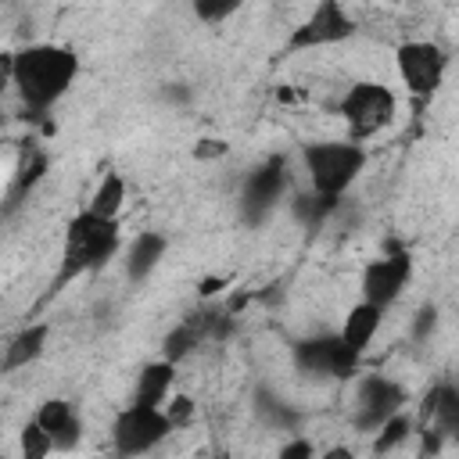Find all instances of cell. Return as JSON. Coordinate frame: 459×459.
<instances>
[{
  "instance_id": "obj_1",
  "label": "cell",
  "mask_w": 459,
  "mask_h": 459,
  "mask_svg": "<svg viewBox=\"0 0 459 459\" xmlns=\"http://www.w3.org/2000/svg\"><path fill=\"white\" fill-rule=\"evenodd\" d=\"M79 72H82V61L72 47H65V43H25V47L14 50L11 90L18 93V100L32 115H43L57 100L68 97Z\"/></svg>"
},
{
  "instance_id": "obj_2",
  "label": "cell",
  "mask_w": 459,
  "mask_h": 459,
  "mask_svg": "<svg viewBox=\"0 0 459 459\" xmlns=\"http://www.w3.org/2000/svg\"><path fill=\"white\" fill-rule=\"evenodd\" d=\"M122 251V222L118 219H104L93 212H79L68 219L65 226V240H61V269L54 276V290H65L72 280L100 273L115 255Z\"/></svg>"
},
{
  "instance_id": "obj_3",
  "label": "cell",
  "mask_w": 459,
  "mask_h": 459,
  "mask_svg": "<svg viewBox=\"0 0 459 459\" xmlns=\"http://www.w3.org/2000/svg\"><path fill=\"white\" fill-rule=\"evenodd\" d=\"M298 161H301V172H305V183L312 194L341 201L355 186V179L366 172L369 151H366V143H359L351 136H326V140L301 143Z\"/></svg>"
},
{
  "instance_id": "obj_4",
  "label": "cell",
  "mask_w": 459,
  "mask_h": 459,
  "mask_svg": "<svg viewBox=\"0 0 459 459\" xmlns=\"http://www.w3.org/2000/svg\"><path fill=\"white\" fill-rule=\"evenodd\" d=\"M337 115H341V122H344L351 140L369 143L387 126H394V118H398V93L387 82L359 79V82L344 86V93L337 100Z\"/></svg>"
},
{
  "instance_id": "obj_5",
  "label": "cell",
  "mask_w": 459,
  "mask_h": 459,
  "mask_svg": "<svg viewBox=\"0 0 459 459\" xmlns=\"http://www.w3.org/2000/svg\"><path fill=\"white\" fill-rule=\"evenodd\" d=\"M355 32H359V22L341 0H316L308 7V14L290 29L287 50L290 54H305V50L337 47V43H348Z\"/></svg>"
},
{
  "instance_id": "obj_6",
  "label": "cell",
  "mask_w": 459,
  "mask_h": 459,
  "mask_svg": "<svg viewBox=\"0 0 459 459\" xmlns=\"http://www.w3.org/2000/svg\"><path fill=\"white\" fill-rule=\"evenodd\" d=\"M394 68L402 86L416 97V100H430L448 72V50L434 39H405L394 50Z\"/></svg>"
},
{
  "instance_id": "obj_7",
  "label": "cell",
  "mask_w": 459,
  "mask_h": 459,
  "mask_svg": "<svg viewBox=\"0 0 459 459\" xmlns=\"http://www.w3.org/2000/svg\"><path fill=\"white\" fill-rule=\"evenodd\" d=\"M169 434H172V423H169V416H165L161 405L129 402L126 409H118L115 423H111V448L118 455H147Z\"/></svg>"
},
{
  "instance_id": "obj_8",
  "label": "cell",
  "mask_w": 459,
  "mask_h": 459,
  "mask_svg": "<svg viewBox=\"0 0 459 459\" xmlns=\"http://www.w3.org/2000/svg\"><path fill=\"white\" fill-rule=\"evenodd\" d=\"M409 402V387L394 377L384 373H369L359 380L355 398H351V427L362 434H373L387 416H394L398 409H405Z\"/></svg>"
},
{
  "instance_id": "obj_9",
  "label": "cell",
  "mask_w": 459,
  "mask_h": 459,
  "mask_svg": "<svg viewBox=\"0 0 459 459\" xmlns=\"http://www.w3.org/2000/svg\"><path fill=\"white\" fill-rule=\"evenodd\" d=\"M287 186H290V176H287L283 158H265L262 165H255L240 183V215H244V222H251V226L265 222L283 204Z\"/></svg>"
},
{
  "instance_id": "obj_10",
  "label": "cell",
  "mask_w": 459,
  "mask_h": 459,
  "mask_svg": "<svg viewBox=\"0 0 459 459\" xmlns=\"http://www.w3.org/2000/svg\"><path fill=\"white\" fill-rule=\"evenodd\" d=\"M412 280V258L402 244H387V251L373 262H366L362 276H359V290H362V301H373L377 308H391L402 290L409 287Z\"/></svg>"
},
{
  "instance_id": "obj_11",
  "label": "cell",
  "mask_w": 459,
  "mask_h": 459,
  "mask_svg": "<svg viewBox=\"0 0 459 459\" xmlns=\"http://www.w3.org/2000/svg\"><path fill=\"white\" fill-rule=\"evenodd\" d=\"M290 359L301 373L308 377H333V380H344L355 373L359 359L344 348V341L337 333H316V337H305L290 348Z\"/></svg>"
},
{
  "instance_id": "obj_12",
  "label": "cell",
  "mask_w": 459,
  "mask_h": 459,
  "mask_svg": "<svg viewBox=\"0 0 459 459\" xmlns=\"http://www.w3.org/2000/svg\"><path fill=\"white\" fill-rule=\"evenodd\" d=\"M32 420L47 430L54 452H75L79 448V441H82V420H79V409L68 398H47L36 409Z\"/></svg>"
},
{
  "instance_id": "obj_13",
  "label": "cell",
  "mask_w": 459,
  "mask_h": 459,
  "mask_svg": "<svg viewBox=\"0 0 459 459\" xmlns=\"http://www.w3.org/2000/svg\"><path fill=\"white\" fill-rule=\"evenodd\" d=\"M169 255V233L161 230H140L126 251H122V269H126V280L129 283H143L154 276V269L165 262Z\"/></svg>"
},
{
  "instance_id": "obj_14",
  "label": "cell",
  "mask_w": 459,
  "mask_h": 459,
  "mask_svg": "<svg viewBox=\"0 0 459 459\" xmlns=\"http://www.w3.org/2000/svg\"><path fill=\"white\" fill-rule=\"evenodd\" d=\"M47 344H50V323H47V319L25 323L22 330H14V333L4 341V359H0V369H4V373L29 369L32 362H39V359H43Z\"/></svg>"
},
{
  "instance_id": "obj_15",
  "label": "cell",
  "mask_w": 459,
  "mask_h": 459,
  "mask_svg": "<svg viewBox=\"0 0 459 459\" xmlns=\"http://www.w3.org/2000/svg\"><path fill=\"white\" fill-rule=\"evenodd\" d=\"M380 326H384V308H377L373 301H362V298H359V301L348 308V316H344L337 337L344 341V348H348L355 359H362L366 348L373 344V337L380 333Z\"/></svg>"
},
{
  "instance_id": "obj_16",
  "label": "cell",
  "mask_w": 459,
  "mask_h": 459,
  "mask_svg": "<svg viewBox=\"0 0 459 459\" xmlns=\"http://www.w3.org/2000/svg\"><path fill=\"white\" fill-rule=\"evenodd\" d=\"M172 391H176V362L154 359V362H143V366H140L129 402H140V405H165V398H169Z\"/></svg>"
},
{
  "instance_id": "obj_17",
  "label": "cell",
  "mask_w": 459,
  "mask_h": 459,
  "mask_svg": "<svg viewBox=\"0 0 459 459\" xmlns=\"http://www.w3.org/2000/svg\"><path fill=\"white\" fill-rule=\"evenodd\" d=\"M423 423L434 427L437 434H455L459 430V387L455 384H437L427 402H423Z\"/></svg>"
},
{
  "instance_id": "obj_18",
  "label": "cell",
  "mask_w": 459,
  "mask_h": 459,
  "mask_svg": "<svg viewBox=\"0 0 459 459\" xmlns=\"http://www.w3.org/2000/svg\"><path fill=\"white\" fill-rule=\"evenodd\" d=\"M126 197H129L126 176H122V172H104V176H100V183H97V186H93V194H90L86 212L104 215V219H118V215H122V208H126Z\"/></svg>"
},
{
  "instance_id": "obj_19",
  "label": "cell",
  "mask_w": 459,
  "mask_h": 459,
  "mask_svg": "<svg viewBox=\"0 0 459 459\" xmlns=\"http://www.w3.org/2000/svg\"><path fill=\"white\" fill-rule=\"evenodd\" d=\"M43 172H47V151H39V147H22V151H18V161H14V169H11V190H14V197H25V194L43 179Z\"/></svg>"
},
{
  "instance_id": "obj_20",
  "label": "cell",
  "mask_w": 459,
  "mask_h": 459,
  "mask_svg": "<svg viewBox=\"0 0 459 459\" xmlns=\"http://www.w3.org/2000/svg\"><path fill=\"white\" fill-rule=\"evenodd\" d=\"M409 434H416V423H412V416H409L405 409H398L394 416H387V420L373 430V452H391V448L405 445Z\"/></svg>"
},
{
  "instance_id": "obj_21",
  "label": "cell",
  "mask_w": 459,
  "mask_h": 459,
  "mask_svg": "<svg viewBox=\"0 0 459 459\" xmlns=\"http://www.w3.org/2000/svg\"><path fill=\"white\" fill-rule=\"evenodd\" d=\"M208 333H204V323H179L169 337H165V351H161V359H169V362H183L201 341H204Z\"/></svg>"
},
{
  "instance_id": "obj_22",
  "label": "cell",
  "mask_w": 459,
  "mask_h": 459,
  "mask_svg": "<svg viewBox=\"0 0 459 459\" xmlns=\"http://www.w3.org/2000/svg\"><path fill=\"white\" fill-rule=\"evenodd\" d=\"M247 0H190V11L201 25H222L230 22Z\"/></svg>"
},
{
  "instance_id": "obj_23",
  "label": "cell",
  "mask_w": 459,
  "mask_h": 459,
  "mask_svg": "<svg viewBox=\"0 0 459 459\" xmlns=\"http://www.w3.org/2000/svg\"><path fill=\"white\" fill-rule=\"evenodd\" d=\"M18 452H22L25 459H43V455H54V445H50L47 430H43L36 420H29V423L18 430Z\"/></svg>"
},
{
  "instance_id": "obj_24",
  "label": "cell",
  "mask_w": 459,
  "mask_h": 459,
  "mask_svg": "<svg viewBox=\"0 0 459 459\" xmlns=\"http://www.w3.org/2000/svg\"><path fill=\"white\" fill-rule=\"evenodd\" d=\"M255 409H258V416L269 423V427H298V412L287 405V402H280V398H273V394H258V402H255Z\"/></svg>"
},
{
  "instance_id": "obj_25",
  "label": "cell",
  "mask_w": 459,
  "mask_h": 459,
  "mask_svg": "<svg viewBox=\"0 0 459 459\" xmlns=\"http://www.w3.org/2000/svg\"><path fill=\"white\" fill-rule=\"evenodd\" d=\"M161 409H165V416H169L172 430H179V427H186V423L194 420V398H190V394H176V391H172V394L165 398V405H161Z\"/></svg>"
},
{
  "instance_id": "obj_26",
  "label": "cell",
  "mask_w": 459,
  "mask_h": 459,
  "mask_svg": "<svg viewBox=\"0 0 459 459\" xmlns=\"http://www.w3.org/2000/svg\"><path fill=\"white\" fill-rule=\"evenodd\" d=\"M434 326H437V308H434V305H423V308L416 312V326H412V333L423 341V337H427Z\"/></svg>"
},
{
  "instance_id": "obj_27",
  "label": "cell",
  "mask_w": 459,
  "mask_h": 459,
  "mask_svg": "<svg viewBox=\"0 0 459 459\" xmlns=\"http://www.w3.org/2000/svg\"><path fill=\"white\" fill-rule=\"evenodd\" d=\"M230 147L222 143V140H215V136H204V140H197V147H194V158H222Z\"/></svg>"
},
{
  "instance_id": "obj_28",
  "label": "cell",
  "mask_w": 459,
  "mask_h": 459,
  "mask_svg": "<svg viewBox=\"0 0 459 459\" xmlns=\"http://www.w3.org/2000/svg\"><path fill=\"white\" fill-rule=\"evenodd\" d=\"M280 455H283V459H308V455H316V448H312V441L298 437V441H287V445L280 448Z\"/></svg>"
},
{
  "instance_id": "obj_29",
  "label": "cell",
  "mask_w": 459,
  "mask_h": 459,
  "mask_svg": "<svg viewBox=\"0 0 459 459\" xmlns=\"http://www.w3.org/2000/svg\"><path fill=\"white\" fill-rule=\"evenodd\" d=\"M14 79V50H0V97L11 90Z\"/></svg>"
}]
</instances>
